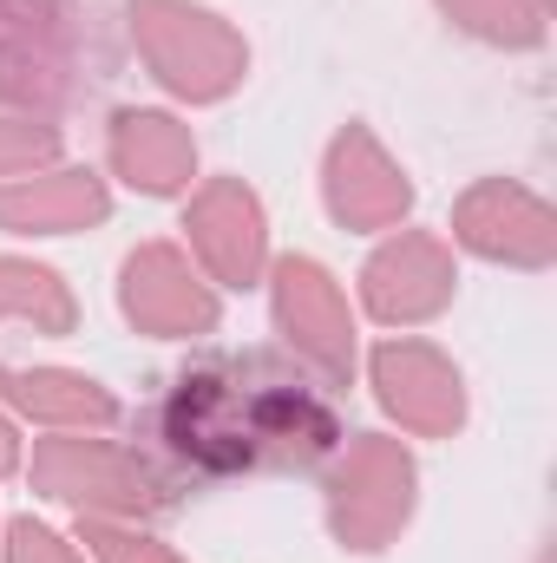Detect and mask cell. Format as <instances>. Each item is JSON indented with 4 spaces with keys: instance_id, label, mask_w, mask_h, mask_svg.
Instances as JSON below:
<instances>
[{
    "instance_id": "obj_1",
    "label": "cell",
    "mask_w": 557,
    "mask_h": 563,
    "mask_svg": "<svg viewBox=\"0 0 557 563\" xmlns=\"http://www.w3.org/2000/svg\"><path fill=\"white\" fill-rule=\"evenodd\" d=\"M335 400L328 387L302 380L276 354L210 361L177 380L164 400V439L177 459L204 472H263V465H308L335 445Z\"/></svg>"
}]
</instances>
